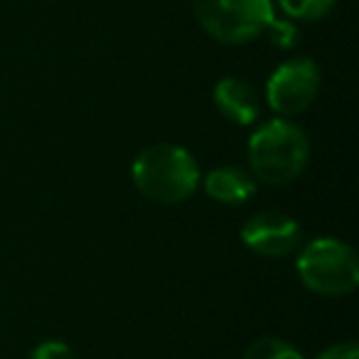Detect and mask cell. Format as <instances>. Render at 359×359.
<instances>
[{"label":"cell","instance_id":"6da1fadb","mask_svg":"<svg viewBox=\"0 0 359 359\" xmlns=\"http://www.w3.org/2000/svg\"><path fill=\"white\" fill-rule=\"evenodd\" d=\"M130 177L135 190L148 200L177 205L200 187V165L190 150L172 143H158L135 155Z\"/></svg>","mask_w":359,"mask_h":359},{"label":"cell","instance_id":"7a4b0ae2","mask_svg":"<svg viewBox=\"0 0 359 359\" xmlns=\"http://www.w3.org/2000/svg\"><path fill=\"white\" fill-rule=\"evenodd\" d=\"M310 140L300 126L276 118L259 126L249 138V165L266 185H288L303 175Z\"/></svg>","mask_w":359,"mask_h":359},{"label":"cell","instance_id":"3957f363","mask_svg":"<svg viewBox=\"0 0 359 359\" xmlns=\"http://www.w3.org/2000/svg\"><path fill=\"white\" fill-rule=\"evenodd\" d=\"M298 276L313 293L347 295L359 285V259L352 246L339 239H315L300 251Z\"/></svg>","mask_w":359,"mask_h":359},{"label":"cell","instance_id":"277c9868","mask_svg":"<svg viewBox=\"0 0 359 359\" xmlns=\"http://www.w3.org/2000/svg\"><path fill=\"white\" fill-rule=\"evenodd\" d=\"M195 15L215 40L244 45L273 22L271 0H195Z\"/></svg>","mask_w":359,"mask_h":359},{"label":"cell","instance_id":"5b68a950","mask_svg":"<svg viewBox=\"0 0 359 359\" xmlns=\"http://www.w3.org/2000/svg\"><path fill=\"white\" fill-rule=\"evenodd\" d=\"M320 94V69L313 60H288L271 74L266 84L269 106L280 116L303 114Z\"/></svg>","mask_w":359,"mask_h":359},{"label":"cell","instance_id":"8992f818","mask_svg":"<svg viewBox=\"0 0 359 359\" xmlns=\"http://www.w3.org/2000/svg\"><path fill=\"white\" fill-rule=\"evenodd\" d=\"M303 239L300 224L280 212H261L254 215L241 229V241L249 251L266 259H278L295 251Z\"/></svg>","mask_w":359,"mask_h":359},{"label":"cell","instance_id":"52a82bcc","mask_svg":"<svg viewBox=\"0 0 359 359\" xmlns=\"http://www.w3.org/2000/svg\"><path fill=\"white\" fill-rule=\"evenodd\" d=\"M215 106L222 116L236 126H251L256 123L261 114V99L256 89L244 79L226 76L215 86Z\"/></svg>","mask_w":359,"mask_h":359},{"label":"cell","instance_id":"ba28073f","mask_svg":"<svg viewBox=\"0 0 359 359\" xmlns=\"http://www.w3.org/2000/svg\"><path fill=\"white\" fill-rule=\"evenodd\" d=\"M205 192L222 205H244L256 195V180L241 168H215L205 177Z\"/></svg>","mask_w":359,"mask_h":359},{"label":"cell","instance_id":"9c48e42d","mask_svg":"<svg viewBox=\"0 0 359 359\" xmlns=\"http://www.w3.org/2000/svg\"><path fill=\"white\" fill-rule=\"evenodd\" d=\"M337 0H280V8L288 18L303 22H315L323 20L332 13Z\"/></svg>","mask_w":359,"mask_h":359},{"label":"cell","instance_id":"30bf717a","mask_svg":"<svg viewBox=\"0 0 359 359\" xmlns=\"http://www.w3.org/2000/svg\"><path fill=\"white\" fill-rule=\"evenodd\" d=\"M244 359H303V354L293 347V344L283 342L276 337L256 339L249 349H246Z\"/></svg>","mask_w":359,"mask_h":359},{"label":"cell","instance_id":"8fae6325","mask_svg":"<svg viewBox=\"0 0 359 359\" xmlns=\"http://www.w3.org/2000/svg\"><path fill=\"white\" fill-rule=\"evenodd\" d=\"M30 359H76L74 349L62 339H47L32 349Z\"/></svg>","mask_w":359,"mask_h":359},{"label":"cell","instance_id":"7c38bea8","mask_svg":"<svg viewBox=\"0 0 359 359\" xmlns=\"http://www.w3.org/2000/svg\"><path fill=\"white\" fill-rule=\"evenodd\" d=\"M266 32L271 35V42H273L276 47H280V50H290V47H295V42H298V30L285 20H276L273 18V22H271Z\"/></svg>","mask_w":359,"mask_h":359},{"label":"cell","instance_id":"4fadbf2b","mask_svg":"<svg viewBox=\"0 0 359 359\" xmlns=\"http://www.w3.org/2000/svg\"><path fill=\"white\" fill-rule=\"evenodd\" d=\"M318 359H359V349L354 342H342V344H332L327 347Z\"/></svg>","mask_w":359,"mask_h":359}]
</instances>
